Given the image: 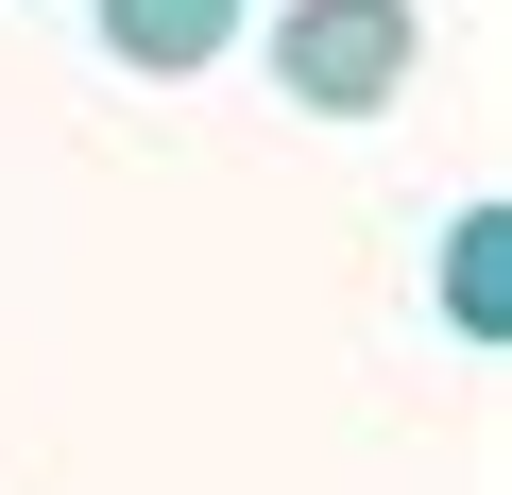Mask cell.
<instances>
[{
    "label": "cell",
    "mask_w": 512,
    "mask_h": 495,
    "mask_svg": "<svg viewBox=\"0 0 512 495\" xmlns=\"http://www.w3.org/2000/svg\"><path fill=\"white\" fill-rule=\"evenodd\" d=\"M410 69H427L410 0H291L274 18V103H308V120H393Z\"/></svg>",
    "instance_id": "1"
},
{
    "label": "cell",
    "mask_w": 512,
    "mask_h": 495,
    "mask_svg": "<svg viewBox=\"0 0 512 495\" xmlns=\"http://www.w3.org/2000/svg\"><path fill=\"white\" fill-rule=\"evenodd\" d=\"M444 325L461 342H512V205H461L444 222Z\"/></svg>",
    "instance_id": "3"
},
{
    "label": "cell",
    "mask_w": 512,
    "mask_h": 495,
    "mask_svg": "<svg viewBox=\"0 0 512 495\" xmlns=\"http://www.w3.org/2000/svg\"><path fill=\"white\" fill-rule=\"evenodd\" d=\"M103 52H120L137 86H188V69L239 52V0H103Z\"/></svg>",
    "instance_id": "2"
}]
</instances>
